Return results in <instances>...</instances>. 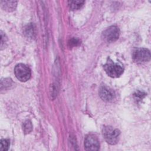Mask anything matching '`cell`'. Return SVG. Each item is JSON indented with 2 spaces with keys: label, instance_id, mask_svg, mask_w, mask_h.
<instances>
[{
  "label": "cell",
  "instance_id": "cell-1",
  "mask_svg": "<svg viewBox=\"0 0 151 151\" xmlns=\"http://www.w3.org/2000/svg\"><path fill=\"white\" fill-rule=\"evenodd\" d=\"M102 133L105 140L110 145L116 144L119 139L120 131L111 126H104L102 129Z\"/></svg>",
  "mask_w": 151,
  "mask_h": 151
},
{
  "label": "cell",
  "instance_id": "cell-2",
  "mask_svg": "<svg viewBox=\"0 0 151 151\" xmlns=\"http://www.w3.org/2000/svg\"><path fill=\"white\" fill-rule=\"evenodd\" d=\"M104 69L107 74L112 78H117L120 77L123 73V68L118 64L114 63L110 59L104 64Z\"/></svg>",
  "mask_w": 151,
  "mask_h": 151
},
{
  "label": "cell",
  "instance_id": "cell-3",
  "mask_svg": "<svg viewBox=\"0 0 151 151\" xmlns=\"http://www.w3.org/2000/svg\"><path fill=\"white\" fill-rule=\"evenodd\" d=\"M14 73L17 79L22 82H25L28 80L31 75L29 68L26 65L21 63L18 64L15 66Z\"/></svg>",
  "mask_w": 151,
  "mask_h": 151
},
{
  "label": "cell",
  "instance_id": "cell-4",
  "mask_svg": "<svg viewBox=\"0 0 151 151\" xmlns=\"http://www.w3.org/2000/svg\"><path fill=\"white\" fill-rule=\"evenodd\" d=\"M133 60L137 63H143L147 62L150 59V53L148 49L139 48L136 49L132 55Z\"/></svg>",
  "mask_w": 151,
  "mask_h": 151
},
{
  "label": "cell",
  "instance_id": "cell-5",
  "mask_svg": "<svg viewBox=\"0 0 151 151\" xmlns=\"http://www.w3.org/2000/svg\"><path fill=\"white\" fill-rule=\"evenodd\" d=\"M120 30L116 26H111L107 28L103 33V37L108 42L116 41L119 37Z\"/></svg>",
  "mask_w": 151,
  "mask_h": 151
},
{
  "label": "cell",
  "instance_id": "cell-6",
  "mask_svg": "<svg viewBox=\"0 0 151 151\" xmlns=\"http://www.w3.org/2000/svg\"><path fill=\"white\" fill-rule=\"evenodd\" d=\"M84 147L87 150H98L100 148V143L97 137L92 134L86 136L84 140Z\"/></svg>",
  "mask_w": 151,
  "mask_h": 151
},
{
  "label": "cell",
  "instance_id": "cell-7",
  "mask_svg": "<svg viewBox=\"0 0 151 151\" xmlns=\"http://www.w3.org/2000/svg\"><path fill=\"white\" fill-rule=\"evenodd\" d=\"M99 95L101 99L106 101L113 100L115 97L114 91L106 86H102L99 90Z\"/></svg>",
  "mask_w": 151,
  "mask_h": 151
},
{
  "label": "cell",
  "instance_id": "cell-8",
  "mask_svg": "<svg viewBox=\"0 0 151 151\" xmlns=\"http://www.w3.org/2000/svg\"><path fill=\"white\" fill-rule=\"evenodd\" d=\"M0 4L2 9L8 12L14 11L17 5V2L15 1H1Z\"/></svg>",
  "mask_w": 151,
  "mask_h": 151
},
{
  "label": "cell",
  "instance_id": "cell-9",
  "mask_svg": "<svg viewBox=\"0 0 151 151\" xmlns=\"http://www.w3.org/2000/svg\"><path fill=\"white\" fill-rule=\"evenodd\" d=\"M84 2V1H69L68 2L69 6L72 10H77L81 8Z\"/></svg>",
  "mask_w": 151,
  "mask_h": 151
},
{
  "label": "cell",
  "instance_id": "cell-10",
  "mask_svg": "<svg viewBox=\"0 0 151 151\" xmlns=\"http://www.w3.org/2000/svg\"><path fill=\"white\" fill-rule=\"evenodd\" d=\"M22 129L25 134L29 133L32 130V124L30 120H26L22 124Z\"/></svg>",
  "mask_w": 151,
  "mask_h": 151
},
{
  "label": "cell",
  "instance_id": "cell-11",
  "mask_svg": "<svg viewBox=\"0 0 151 151\" xmlns=\"http://www.w3.org/2000/svg\"><path fill=\"white\" fill-rule=\"evenodd\" d=\"M12 80L11 79L9 78H4L1 80V88L2 90L3 88L5 89L6 88L9 87L12 85Z\"/></svg>",
  "mask_w": 151,
  "mask_h": 151
},
{
  "label": "cell",
  "instance_id": "cell-12",
  "mask_svg": "<svg viewBox=\"0 0 151 151\" xmlns=\"http://www.w3.org/2000/svg\"><path fill=\"white\" fill-rule=\"evenodd\" d=\"M1 146H0V150L2 151H6L8 150L9 147V141L8 139H1Z\"/></svg>",
  "mask_w": 151,
  "mask_h": 151
},
{
  "label": "cell",
  "instance_id": "cell-13",
  "mask_svg": "<svg viewBox=\"0 0 151 151\" xmlns=\"http://www.w3.org/2000/svg\"><path fill=\"white\" fill-rule=\"evenodd\" d=\"M25 33L27 35L28 37H32V36H33V34H34V33L33 25H31V24L28 25L27 27L25 28Z\"/></svg>",
  "mask_w": 151,
  "mask_h": 151
},
{
  "label": "cell",
  "instance_id": "cell-14",
  "mask_svg": "<svg viewBox=\"0 0 151 151\" xmlns=\"http://www.w3.org/2000/svg\"><path fill=\"white\" fill-rule=\"evenodd\" d=\"M7 41V38L4 32L1 31V49L2 50L3 48H5V44Z\"/></svg>",
  "mask_w": 151,
  "mask_h": 151
},
{
  "label": "cell",
  "instance_id": "cell-15",
  "mask_svg": "<svg viewBox=\"0 0 151 151\" xmlns=\"http://www.w3.org/2000/svg\"><path fill=\"white\" fill-rule=\"evenodd\" d=\"M69 45L70 47H74V46H77L80 44V41H79V40L77 39V38H71L70 41H69Z\"/></svg>",
  "mask_w": 151,
  "mask_h": 151
},
{
  "label": "cell",
  "instance_id": "cell-16",
  "mask_svg": "<svg viewBox=\"0 0 151 151\" xmlns=\"http://www.w3.org/2000/svg\"><path fill=\"white\" fill-rule=\"evenodd\" d=\"M145 96H146V94H145V93H142V92H140V91H137V92H136V93L134 94L135 99H137V100L142 99L143 98L145 97Z\"/></svg>",
  "mask_w": 151,
  "mask_h": 151
}]
</instances>
